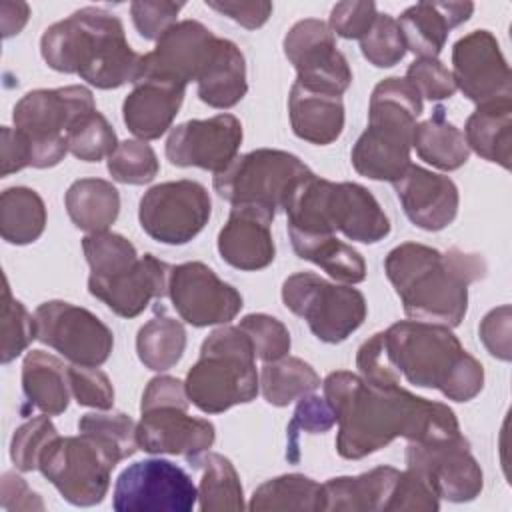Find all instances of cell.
Returning <instances> with one entry per match:
<instances>
[{"label": "cell", "mask_w": 512, "mask_h": 512, "mask_svg": "<svg viewBox=\"0 0 512 512\" xmlns=\"http://www.w3.org/2000/svg\"><path fill=\"white\" fill-rule=\"evenodd\" d=\"M378 16L374 2H360V0H346L338 2L328 18V26L336 36L348 40H360L374 24Z\"/></svg>", "instance_id": "obj_53"}, {"label": "cell", "mask_w": 512, "mask_h": 512, "mask_svg": "<svg viewBox=\"0 0 512 512\" xmlns=\"http://www.w3.org/2000/svg\"><path fill=\"white\" fill-rule=\"evenodd\" d=\"M294 252L324 272L334 280L346 284H360L366 278V262L362 254L350 244L336 238V234H298L288 232Z\"/></svg>", "instance_id": "obj_33"}, {"label": "cell", "mask_w": 512, "mask_h": 512, "mask_svg": "<svg viewBox=\"0 0 512 512\" xmlns=\"http://www.w3.org/2000/svg\"><path fill=\"white\" fill-rule=\"evenodd\" d=\"M336 424V414L326 402V398H320L316 394H306L298 398V404L294 408L292 420L288 424V448L286 458L296 462L298 460V434H324Z\"/></svg>", "instance_id": "obj_48"}, {"label": "cell", "mask_w": 512, "mask_h": 512, "mask_svg": "<svg viewBox=\"0 0 512 512\" xmlns=\"http://www.w3.org/2000/svg\"><path fill=\"white\" fill-rule=\"evenodd\" d=\"M406 80L414 86L420 98L432 102L446 100L458 90L452 72L438 58H416L406 70Z\"/></svg>", "instance_id": "obj_50"}, {"label": "cell", "mask_w": 512, "mask_h": 512, "mask_svg": "<svg viewBox=\"0 0 512 512\" xmlns=\"http://www.w3.org/2000/svg\"><path fill=\"white\" fill-rule=\"evenodd\" d=\"M440 508V498L428 484V480L412 468L398 474L394 490L388 498L386 510H422L436 512Z\"/></svg>", "instance_id": "obj_51"}, {"label": "cell", "mask_w": 512, "mask_h": 512, "mask_svg": "<svg viewBox=\"0 0 512 512\" xmlns=\"http://www.w3.org/2000/svg\"><path fill=\"white\" fill-rule=\"evenodd\" d=\"M168 296L178 316L196 328L228 324L244 306L240 292L204 262L172 266Z\"/></svg>", "instance_id": "obj_17"}, {"label": "cell", "mask_w": 512, "mask_h": 512, "mask_svg": "<svg viewBox=\"0 0 512 512\" xmlns=\"http://www.w3.org/2000/svg\"><path fill=\"white\" fill-rule=\"evenodd\" d=\"M186 350V330L180 320L160 310L148 320L136 336V352L140 362L154 370L164 372L176 366Z\"/></svg>", "instance_id": "obj_37"}, {"label": "cell", "mask_w": 512, "mask_h": 512, "mask_svg": "<svg viewBox=\"0 0 512 512\" xmlns=\"http://www.w3.org/2000/svg\"><path fill=\"white\" fill-rule=\"evenodd\" d=\"M186 88L156 80L140 78L134 82L132 92L124 98L122 118L126 128L138 140H156L160 138L174 122Z\"/></svg>", "instance_id": "obj_25"}, {"label": "cell", "mask_w": 512, "mask_h": 512, "mask_svg": "<svg viewBox=\"0 0 512 512\" xmlns=\"http://www.w3.org/2000/svg\"><path fill=\"white\" fill-rule=\"evenodd\" d=\"M464 138L480 158L510 170L512 98L476 106L466 120Z\"/></svg>", "instance_id": "obj_31"}, {"label": "cell", "mask_w": 512, "mask_h": 512, "mask_svg": "<svg viewBox=\"0 0 512 512\" xmlns=\"http://www.w3.org/2000/svg\"><path fill=\"white\" fill-rule=\"evenodd\" d=\"M276 214L258 206H232L218 232V252L226 264L254 272L270 266L276 256L270 224Z\"/></svg>", "instance_id": "obj_24"}, {"label": "cell", "mask_w": 512, "mask_h": 512, "mask_svg": "<svg viewBox=\"0 0 512 512\" xmlns=\"http://www.w3.org/2000/svg\"><path fill=\"white\" fill-rule=\"evenodd\" d=\"M136 438L144 452L174 454L188 460L212 448L216 428L210 420L194 418L184 408L164 406L142 412Z\"/></svg>", "instance_id": "obj_22"}, {"label": "cell", "mask_w": 512, "mask_h": 512, "mask_svg": "<svg viewBox=\"0 0 512 512\" xmlns=\"http://www.w3.org/2000/svg\"><path fill=\"white\" fill-rule=\"evenodd\" d=\"M30 16V8L26 2H12L2 0L0 2V26H2V38H10L18 34Z\"/></svg>", "instance_id": "obj_60"}, {"label": "cell", "mask_w": 512, "mask_h": 512, "mask_svg": "<svg viewBox=\"0 0 512 512\" xmlns=\"http://www.w3.org/2000/svg\"><path fill=\"white\" fill-rule=\"evenodd\" d=\"M70 392L80 406L110 410L114 406V388L110 378L98 366H68Z\"/></svg>", "instance_id": "obj_49"}, {"label": "cell", "mask_w": 512, "mask_h": 512, "mask_svg": "<svg viewBox=\"0 0 512 512\" xmlns=\"http://www.w3.org/2000/svg\"><path fill=\"white\" fill-rule=\"evenodd\" d=\"M284 56L296 68V84L332 96H342L352 84L346 56L336 48L330 26L316 18L298 20L284 36Z\"/></svg>", "instance_id": "obj_15"}, {"label": "cell", "mask_w": 512, "mask_h": 512, "mask_svg": "<svg viewBox=\"0 0 512 512\" xmlns=\"http://www.w3.org/2000/svg\"><path fill=\"white\" fill-rule=\"evenodd\" d=\"M356 368L358 376L372 386H394L400 384V374L388 358L384 346V334L376 332L370 336L356 354Z\"/></svg>", "instance_id": "obj_52"}, {"label": "cell", "mask_w": 512, "mask_h": 512, "mask_svg": "<svg viewBox=\"0 0 512 512\" xmlns=\"http://www.w3.org/2000/svg\"><path fill=\"white\" fill-rule=\"evenodd\" d=\"M478 334L482 344L494 358L508 362L512 356L510 354V306L504 304L490 310L482 318L478 326Z\"/></svg>", "instance_id": "obj_55"}, {"label": "cell", "mask_w": 512, "mask_h": 512, "mask_svg": "<svg viewBox=\"0 0 512 512\" xmlns=\"http://www.w3.org/2000/svg\"><path fill=\"white\" fill-rule=\"evenodd\" d=\"M250 510H310L322 508V484L304 474H282L260 484L248 504Z\"/></svg>", "instance_id": "obj_39"}, {"label": "cell", "mask_w": 512, "mask_h": 512, "mask_svg": "<svg viewBox=\"0 0 512 512\" xmlns=\"http://www.w3.org/2000/svg\"><path fill=\"white\" fill-rule=\"evenodd\" d=\"M188 462L202 472L198 502L202 512L244 510V490L234 464L218 452H200Z\"/></svg>", "instance_id": "obj_35"}, {"label": "cell", "mask_w": 512, "mask_h": 512, "mask_svg": "<svg viewBox=\"0 0 512 512\" xmlns=\"http://www.w3.org/2000/svg\"><path fill=\"white\" fill-rule=\"evenodd\" d=\"M322 386L336 414V452L346 460L366 458L396 438L424 444L462 434L448 404L416 396L400 384L372 386L354 372L336 370Z\"/></svg>", "instance_id": "obj_1"}, {"label": "cell", "mask_w": 512, "mask_h": 512, "mask_svg": "<svg viewBox=\"0 0 512 512\" xmlns=\"http://www.w3.org/2000/svg\"><path fill=\"white\" fill-rule=\"evenodd\" d=\"M64 204L76 228L88 234L106 232L118 218L120 194L108 180L80 178L66 190Z\"/></svg>", "instance_id": "obj_32"}, {"label": "cell", "mask_w": 512, "mask_h": 512, "mask_svg": "<svg viewBox=\"0 0 512 512\" xmlns=\"http://www.w3.org/2000/svg\"><path fill=\"white\" fill-rule=\"evenodd\" d=\"M92 110H96L92 92L78 84L24 94L12 110V120L28 146L30 166L52 168L60 164L70 152V128Z\"/></svg>", "instance_id": "obj_8"}, {"label": "cell", "mask_w": 512, "mask_h": 512, "mask_svg": "<svg viewBox=\"0 0 512 512\" xmlns=\"http://www.w3.org/2000/svg\"><path fill=\"white\" fill-rule=\"evenodd\" d=\"M282 302L326 344L344 342L366 318V298L360 290L328 282L314 272L288 276L282 284Z\"/></svg>", "instance_id": "obj_11"}, {"label": "cell", "mask_w": 512, "mask_h": 512, "mask_svg": "<svg viewBox=\"0 0 512 512\" xmlns=\"http://www.w3.org/2000/svg\"><path fill=\"white\" fill-rule=\"evenodd\" d=\"M218 36L198 20H182L170 26L158 40L156 48L142 54L140 78H156L178 86L198 80L206 66Z\"/></svg>", "instance_id": "obj_20"}, {"label": "cell", "mask_w": 512, "mask_h": 512, "mask_svg": "<svg viewBox=\"0 0 512 512\" xmlns=\"http://www.w3.org/2000/svg\"><path fill=\"white\" fill-rule=\"evenodd\" d=\"M160 170L156 152L144 140H122L108 156V172L112 180L122 184H148Z\"/></svg>", "instance_id": "obj_44"}, {"label": "cell", "mask_w": 512, "mask_h": 512, "mask_svg": "<svg viewBox=\"0 0 512 512\" xmlns=\"http://www.w3.org/2000/svg\"><path fill=\"white\" fill-rule=\"evenodd\" d=\"M474 12L472 2H418L396 20L406 50L418 58H438L452 28L466 22Z\"/></svg>", "instance_id": "obj_26"}, {"label": "cell", "mask_w": 512, "mask_h": 512, "mask_svg": "<svg viewBox=\"0 0 512 512\" xmlns=\"http://www.w3.org/2000/svg\"><path fill=\"white\" fill-rule=\"evenodd\" d=\"M196 84L204 104L222 110L236 106L248 92L246 60L240 48L232 40L218 38Z\"/></svg>", "instance_id": "obj_29"}, {"label": "cell", "mask_w": 512, "mask_h": 512, "mask_svg": "<svg viewBox=\"0 0 512 512\" xmlns=\"http://www.w3.org/2000/svg\"><path fill=\"white\" fill-rule=\"evenodd\" d=\"M392 184L404 214L414 226L438 232L454 222L460 196L458 186L448 176L410 164Z\"/></svg>", "instance_id": "obj_23"}, {"label": "cell", "mask_w": 512, "mask_h": 512, "mask_svg": "<svg viewBox=\"0 0 512 512\" xmlns=\"http://www.w3.org/2000/svg\"><path fill=\"white\" fill-rule=\"evenodd\" d=\"M112 496V508L118 512H190L198 488L174 462L148 458L120 472Z\"/></svg>", "instance_id": "obj_13"}, {"label": "cell", "mask_w": 512, "mask_h": 512, "mask_svg": "<svg viewBox=\"0 0 512 512\" xmlns=\"http://www.w3.org/2000/svg\"><path fill=\"white\" fill-rule=\"evenodd\" d=\"M36 340L78 366H102L114 348L112 330L90 310L48 300L34 312Z\"/></svg>", "instance_id": "obj_14"}, {"label": "cell", "mask_w": 512, "mask_h": 512, "mask_svg": "<svg viewBox=\"0 0 512 512\" xmlns=\"http://www.w3.org/2000/svg\"><path fill=\"white\" fill-rule=\"evenodd\" d=\"M136 422L124 412H88L78 420V430L92 434L106 444L118 460L130 458L140 446L136 438Z\"/></svg>", "instance_id": "obj_41"}, {"label": "cell", "mask_w": 512, "mask_h": 512, "mask_svg": "<svg viewBox=\"0 0 512 512\" xmlns=\"http://www.w3.org/2000/svg\"><path fill=\"white\" fill-rule=\"evenodd\" d=\"M184 384L190 402L206 414H220L236 404L252 402L260 390V378L246 332L226 324L212 330Z\"/></svg>", "instance_id": "obj_7"}, {"label": "cell", "mask_w": 512, "mask_h": 512, "mask_svg": "<svg viewBox=\"0 0 512 512\" xmlns=\"http://www.w3.org/2000/svg\"><path fill=\"white\" fill-rule=\"evenodd\" d=\"M212 202L208 190L194 180H174L152 186L140 198L142 230L162 244H186L208 224Z\"/></svg>", "instance_id": "obj_12"}, {"label": "cell", "mask_w": 512, "mask_h": 512, "mask_svg": "<svg viewBox=\"0 0 512 512\" xmlns=\"http://www.w3.org/2000/svg\"><path fill=\"white\" fill-rule=\"evenodd\" d=\"M60 436L48 414L36 416L14 430L10 442V458L20 472H32L40 468V458L50 442Z\"/></svg>", "instance_id": "obj_45"}, {"label": "cell", "mask_w": 512, "mask_h": 512, "mask_svg": "<svg viewBox=\"0 0 512 512\" xmlns=\"http://www.w3.org/2000/svg\"><path fill=\"white\" fill-rule=\"evenodd\" d=\"M288 232L336 234L376 244L390 234V220L374 194L356 182H332L312 174L284 208Z\"/></svg>", "instance_id": "obj_6"}, {"label": "cell", "mask_w": 512, "mask_h": 512, "mask_svg": "<svg viewBox=\"0 0 512 512\" xmlns=\"http://www.w3.org/2000/svg\"><path fill=\"white\" fill-rule=\"evenodd\" d=\"M46 206L28 186H12L0 194V234L8 244L24 246L42 236Z\"/></svg>", "instance_id": "obj_36"}, {"label": "cell", "mask_w": 512, "mask_h": 512, "mask_svg": "<svg viewBox=\"0 0 512 512\" xmlns=\"http://www.w3.org/2000/svg\"><path fill=\"white\" fill-rule=\"evenodd\" d=\"M118 456L92 434L56 436L40 458V472L74 506H94L110 488Z\"/></svg>", "instance_id": "obj_10"}, {"label": "cell", "mask_w": 512, "mask_h": 512, "mask_svg": "<svg viewBox=\"0 0 512 512\" xmlns=\"http://www.w3.org/2000/svg\"><path fill=\"white\" fill-rule=\"evenodd\" d=\"M288 114L294 134L310 144H332L344 130L342 96L312 92L296 82L290 88Z\"/></svg>", "instance_id": "obj_28"}, {"label": "cell", "mask_w": 512, "mask_h": 512, "mask_svg": "<svg viewBox=\"0 0 512 512\" xmlns=\"http://www.w3.org/2000/svg\"><path fill=\"white\" fill-rule=\"evenodd\" d=\"M422 114V98L400 76L380 80L368 106V128L356 140L350 160L360 176L396 182L410 162L412 132Z\"/></svg>", "instance_id": "obj_5"}, {"label": "cell", "mask_w": 512, "mask_h": 512, "mask_svg": "<svg viewBox=\"0 0 512 512\" xmlns=\"http://www.w3.org/2000/svg\"><path fill=\"white\" fill-rule=\"evenodd\" d=\"M40 54L52 70L78 74L102 90L134 84L142 66V54L130 48L120 18L96 6L48 26L40 38Z\"/></svg>", "instance_id": "obj_3"}, {"label": "cell", "mask_w": 512, "mask_h": 512, "mask_svg": "<svg viewBox=\"0 0 512 512\" xmlns=\"http://www.w3.org/2000/svg\"><path fill=\"white\" fill-rule=\"evenodd\" d=\"M240 144V120L232 114H216L174 126L166 138V158L180 168L196 166L218 174L232 164Z\"/></svg>", "instance_id": "obj_19"}, {"label": "cell", "mask_w": 512, "mask_h": 512, "mask_svg": "<svg viewBox=\"0 0 512 512\" xmlns=\"http://www.w3.org/2000/svg\"><path fill=\"white\" fill-rule=\"evenodd\" d=\"M406 468L422 474L436 496L448 502H470L484 488L482 468L462 434L438 442H408Z\"/></svg>", "instance_id": "obj_16"}, {"label": "cell", "mask_w": 512, "mask_h": 512, "mask_svg": "<svg viewBox=\"0 0 512 512\" xmlns=\"http://www.w3.org/2000/svg\"><path fill=\"white\" fill-rule=\"evenodd\" d=\"M400 470L376 466L358 476H338L322 484V508L336 512H380L386 510Z\"/></svg>", "instance_id": "obj_27"}, {"label": "cell", "mask_w": 512, "mask_h": 512, "mask_svg": "<svg viewBox=\"0 0 512 512\" xmlns=\"http://www.w3.org/2000/svg\"><path fill=\"white\" fill-rule=\"evenodd\" d=\"M412 148L420 160L446 172L458 170L470 158L464 132L446 120L442 106H438L428 120L414 126Z\"/></svg>", "instance_id": "obj_34"}, {"label": "cell", "mask_w": 512, "mask_h": 512, "mask_svg": "<svg viewBox=\"0 0 512 512\" xmlns=\"http://www.w3.org/2000/svg\"><path fill=\"white\" fill-rule=\"evenodd\" d=\"M0 330H2V344H0L2 364H8L16 356H20L28 348V344L36 338L34 316H30L24 304L12 296L6 276H4V288H2Z\"/></svg>", "instance_id": "obj_43"}, {"label": "cell", "mask_w": 512, "mask_h": 512, "mask_svg": "<svg viewBox=\"0 0 512 512\" xmlns=\"http://www.w3.org/2000/svg\"><path fill=\"white\" fill-rule=\"evenodd\" d=\"M164 406H176L188 410L190 398L186 392V384L178 378L172 376H156L148 382L142 402H140V412H148L154 408H164Z\"/></svg>", "instance_id": "obj_56"}, {"label": "cell", "mask_w": 512, "mask_h": 512, "mask_svg": "<svg viewBox=\"0 0 512 512\" xmlns=\"http://www.w3.org/2000/svg\"><path fill=\"white\" fill-rule=\"evenodd\" d=\"M118 146V138L110 122L98 110L84 114L68 132V150L84 162H100Z\"/></svg>", "instance_id": "obj_42"}, {"label": "cell", "mask_w": 512, "mask_h": 512, "mask_svg": "<svg viewBox=\"0 0 512 512\" xmlns=\"http://www.w3.org/2000/svg\"><path fill=\"white\" fill-rule=\"evenodd\" d=\"M0 174L10 176L12 172H18L26 166H30V154L28 146L22 138V134L16 128L2 126L0 130Z\"/></svg>", "instance_id": "obj_59"}, {"label": "cell", "mask_w": 512, "mask_h": 512, "mask_svg": "<svg viewBox=\"0 0 512 512\" xmlns=\"http://www.w3.org/2000/svg\"><path fill=\"white\" fill-rule=\"evenodd\" d=\"M184 8V2H132L130 14L138 34L146 40H158L170 26L176 24L178 12Z\"/></svg>", "instance_id": "obj_54"}, {"label": "cell", "mask_w": 512, "mask_h": 512, "mask_svg": "<svg viewBox=\"0 0 512 512\" xmlns=\"http://www.w3.org/2000/svg\"><path fill=\"white\" fill-rule=\"evenodd\" d=\"M360 50L376 68L396 66L406 54V44L398 22L388 14H378L372 28L360 38Z\"/></svg>", "instance_id": "obj_46"}, {"label": "cell", "mask_w": 512, "mask_h": 512, "mask_svg": "<svg viewBox=\"0 0 512 512\" xmlns=\"http://www.w3.org/2000/svg\"><path fill=\"white\" fill-rule=\"evenodd\" d=\"M314 172L286 150L258 148L236 156L214 176V190L232 206H258L272 214L284 210L298 186Z\"/></svg>", "instance_id": "obj_9"}, {"label": "cell", "mask_w": 512, "mask_h": 512, "mask_svg": "<svg viewBox=\"0 0 512 512\" xmlns=\"http://www.w3.org/2000/svg\"><path fill=\"white\" fill-rule=\"evenodd\" d=\"M450 72L456 88L476 106L512 98L508 62L488 30H474L454 44Z\"/></svg>", "instance_id": "obj_18"}, {"label": "cell", "mask_w": 512, "mask_h": 512, "mask_svg": "<svg viewBox=\"0 0 512 512\" xmlns=\"http://www.w3.org/2000/svg\"><path fill=\"white\" fill-rule=\"evenodd\" d=\"M206 6L228 16L236 24L256 30L264 26L272 14V2L266 0H252V2H216V0H206Z\"/></svg>", "instance_id": "obj_57"}, {"label": "cell", "mask_w": 512, "mask_h": 512, "mask_svg": "<svg viewBox=\"0 0 512 512\" xmlns=\"http://www.w3.org/2000/svg\"><path fill=\"white\" fill-rule=\"evenodd\" d=\"M172 266L152 254H144L128 270L110 278H88V290L114 314L136 318L154 298L168 296Z\"/></svg>", "instance_id": "obj_21"}, {"label": "cell", "mask_w": 512, "mask_h": 512, "mask_svg": "<svg viewBox=\"0 0 512 512\" xmlns=\"http://www.w3.org/2000/svg\"><path fill=\"white\" fill-rule=\"evenodd\" d=\"M0 506L2 510H44L42 498L30 490L26 480L16 472H4L0 480Z\"/></svg>", "instance_id": "obj_58"}, {"label": "cell", "mask_w": 512, "mask_h": 512, "mask_svg": "<svg viewBox=\"0 0 512 512\" xmlns=\"http://www.w3.org/2000/svg\"><path fill=\"white\" fill-rule=\"evenodd\" d=\"M238 328L246 332V336L252 342L254 354L258 360L276 362L284 356H288L292 340L288 328L270 314H248L240 320Z\"/></svg>", "instance_id": "obj_47"}, {"label": "cell", "mask_w": 512, "mask_h": 512, "mask_svg": "<svg viewBox=\"0 0 512 512\" xmlns=\"http://www.w3.org/2000/svg\"><path fill=\"white\" fill-rule=\"evenodd\" d=\"M382 334L390 362L410 384L436 388L454 402H468L484 388L482 364L448 326L400 320Z\"/></svg>", "instance_id": "obj_4"}, {"label": "cell", "mask_w": 512, "mask_h": 512, "mask_svg": "<svg viewBox=\"0 0 512 512\" xmlns=\"http://www.w3.org/2000/svg\"><path fill=\"white\" fill-rule=\"evenodd\" d=\"M384 272L408 318L454 328L466 316L468 286L486 276V262L458 248L404 242L388 252Z\"/></svg>", "instance_id": "obj_2"}, {"label": "cell", "mask_w": 512, "mask_h": 512, "mask_svg": "<svg viewBox=\"0 0 512 512\" xmlns=\"http://www.w3.org/2000/svg\"><path fill=\"white\" fill-rule=\"evenodd\" d=\"M260 390L268 404L288 406L290 402L312 394L320 386L316 370L296 356H284L276 362H266L260 370Z\"/></svg>", "instance_id": "obj_38"}, {"label": "cell", "mask_w": 512, "mask_h": 512, "mask_svg": "<svg viewBox=\"0 0 512 512\" xmlns=\"http://www.w3.org/2000/svg\"><path fill=\"white\" fill-rule=\"evenodd\" d=\"M22 390L28 404L42 414H62L72 396L68 366L44 350L28 352L22 362Z\"/></svg>", "instance_id": "obj_30"}, {"label": "cell", "mask_w": 512, "mask_h": 512, "mask_svg": "<svg viewBox=\"0 0 512 512\" xmlns=\"http://www.w3.org/2000/svg\"><path fill=\"white\" fill-rule=\"evenodd\" d=\"M90 276L110 278L128 270L140 258L134 244L116 232H94L82 238Z\"/></svg>", "instance_id": "obj_40"}]
</instances>
